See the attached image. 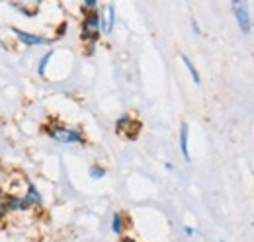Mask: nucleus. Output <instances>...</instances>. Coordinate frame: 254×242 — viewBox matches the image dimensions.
<instances>
[{
  "mask_svg": "<svg viewBox=\"0 0 254 242\" xmlns=\"http://www.w3.org/2000/svg\"><path fill=\"white\" fill-rule=\"evenodd\" d=\"M53 57V51H47L41 60H39V64H37V72H39V76H45V72H47V64H49V60Z\"/></svg>",
  "mask_w": 254,
  "mask_h": 242,
  "instance_id": "obj_13",
  "label": "nucleus"
},
{
  "mask_svg": "<svg viewBox=\"0 0 254 242\" xmlns=\"http://www.w3.org/2000/svg\"><path fill=\"white\" fill-rule=\"evenodd\" d=\"M12 6L18 8V10H22V12H24L26 16H30V18L37 16V10H39V4H37V2H32V4H30V2H24V4H18V2H16V4H12Z\"/></svg>",
  "mask_w": 254,
  "mask_h": 242,
  "instance_id": "obj_10",
  "label": "nucleus"
},
{
  "mask_svg": "<svg viewBox=\"0 0 254 242\" xmlns=\"http://www.w3.org/2000/svg\"><path fill=\"white\" fill-rule=\"evenodd\" d=\"M102 33H104L102 31V12L86 14L84 20H82V24H80V35L86 41V45H90V53H92L96 41L100 39Z\"/></svg>",
  "mask_w": 254,
  "mask_h": 242,
  "instance_id": "obj_1",
  "label": "nucleus"
},
{
  "mask_svg": "<svg viewBox=\"0 0 254 242\" xmlns=\"http://www.w3.org/2000/svg\"><path fill=\"white\" fill-rule=\"evenodd\" d=\"M45 133L49 135V139L61 143V145H80L84 143V137L78 129H72V127H64V125H55V123H49L45 127Z\"/></svg>",
  "mask_w": 254,
  "mask_h": 242,
  "instance_id": "obj_2",
  "label": "nucleus"
},
{
  "mask_svg": "<svg viewBox=\"0 0 254 242\" xmlns=\"http://www.w3.org/2000/svg\"><path fill=\"white\" fill-rule=\"evenodd\" d=\"M137 131H139V121H135L131 116H127V114L116 121V133L118 135H124L127 139H135L137 137Z\"/></svg>",
  "mask_w": 254,
  "mask_h": 242,
  "instance_id": "obj_4",
  "label": "nucleus"
},
{
  "mask_svg": "<svg viewBox=\"0 0 254 242\" xmlns=\"http://www.w3.org/2000/svg\"><path fill=\"white\" fill-rule=\"evenodd\" d=\"M122 242H137L135 239H131V237H126V239H122Z\"/></svg>",
  "mask_w": 254,
  "mask_h": 242,
  "instance_id": "obj_19",
  "label": "nucleus"
},
{
  "mask_svg": "<svg viewBox=\"0 0 254 242\" xmlns=\"http://www.w3.org/2000/svg\"><path fill=\"white\" fill-rule=\"evenodd\" d=\"M182 62H184V66L188 68V72H190V76H191V80L199 86L201 84V78H199V72H197V68L193 66V62H191V59L188 57V55H182Z\"/></svg>",
  "mask_w": 254,
  "mask_h": 242,
  "instance_id": "obj_11",
  "label": "nucleus"
},
{
  "mask_svg": "<svg viewBox=\"0 0 254 242\" xmlns=\"http://www.w3.org/2000/svg\"><path fill=\"white\" fill-rule=\"evenodd\" d=\"M88 176L92 178V180H102L104 176H106V168L104 166H90V170H88Z\"/></svg>",
  "mask_w": 254,
  "mask_h": 242,
  "instance_id": "obj_14",
  "label": "nucleus"
},
{
  "mask_svg": "<svg viewBox=\"0 0 254 242\" xmlns=\"http://www.w3.org/2000/svg\"><path fill=\"white\" fill-rule=\"evenodd\" d=\"M8 211H10L8 209V195H0V223L4 221V217H6Z\"/></svg>",
  "mask_w": 254,
  "mask_h": 242,
  "instance_id": "obj_16",
  "label": "nucleus"
},
{
  "mask_svg": "<svg viewBox=\"0 0 254 242\" xmlns=\"http://www.w3.org/2000/svg\"><path fill=\"white\" fill-rule=\"evenodd\" d=\"M193 233H195V231H193L191 227H188V225L184 227V235H186V237H193Z\"/></svg>",
  "mask_w": 254,
  "mask_h": 242,
  "instance_id": "obj_17",
  "label": "nucleus"
},
{
  "mask_svg": "<svg viewBox=\"0 0 254 242\" xmlns=\"http://www.w3.org/2000/svg\"><path fill=\"white\" fill-rule=\"evenodd\" d=\"M219 242H227V241H219Z\"/></svg>",
  "mask_w": 254,
  "mask_h": 242,
  "instance_id": "obj_20",
  "label": "nucleus"
},
{
  "mask_svg": "<svg viewBox=\"0 0 254 242\" xmlns=\"http://www.w3.org/2000/svg\"><path fill=\"white\" fill-rule=\"evenodd\" d=\"M24 199L30 203V207H41V203H43V197H41V193L37 191V187L33 183H28V189H26Z\"/></svg>",
  "mask_w": 254,
  "mask_h": 242,
  "instance_id": "obj_8",
  "label": "nucleus"
},
{
  "mask_svg": "<svg viewBox=\"0 0 254 242\" xmlns=\"http://www.w3.org/2000/svg\"><path fill=\"white\" fill-rule=\"evenodd\" d=\"M8 209L10 211H28L30 203L24 199V195H8Z\"/></svg>",
  "mask_w": 254,
  "mask_h": 242,
  "instance_id": "obj_9",
  "label": "nucleus"
},
{
  "mask_svg": "<svg viewBox=\"0 0 254 242\" xmlns=\"http://www.w3.org/2000/svg\"><path fill=\"white\" fill-rule=\"evenodd\" d=\"M112 233L114 235H124V215L120 211H116L112 215Z\"/></svg>",
  "mask_w": 254,
  "mask_h": 242,
  "instance_id": "obj_12",
  "label": "nucleus"
},
{
  "mask_svg": "<svg viewBox=\"0 0 254 242\" xmlns=\"http://www.w3.org/2000/svg\"><path fill=\"white\" fill-rule=\"evenodd\" d=\"M191 26H193V31H195V33H199V26H197L195 20H191Z\"/></svg>",
  "mask_w": 254,
  "mask_h": 242,
  "instance_id": "obj_18",
  "label": "nucleus"
},
{
  "mask_svg": "<svg viewBox=\"0 0 254 242\" xmlns=\"http://www.w3.org/2000/svg\"><path fill=\"white\" fill-rule=\"evenodd\" d=\"M80 8H82V12H84V16H86V14H92V12H98L100 4H98L96 0H86V2H82V4H80Z\"/></svg>",
  "mask_w": 254,
  "mask_h": 242,
  "instance_id": "obj_15",
  "label": "nucleus"
},
{
  "mask_svg": "<svg viewBox=\"0 0 254 242\" xmlns=\"http://www.w3.org/2000/svg\"><path fill=\"white\" fill-rule=\"evenodd\" d=\"M12 33L22 41V45H28V47L47 45V43L53 41V39H49V37H43V35H37V33H30V31H22V30H18V28H12Z\"/></svg>",
  "mask_w": 254,
  "mask_h": 242,
  "instance_id": "obj_5",
  "label": "nucleus"
},
{
  "mask_svg": "<svg viewBox=\"0 0 254 242\" xmlns=\"http://www.w3.org/2000/svg\"><path fill=\"white\" fill-rule=\"evenodd\" d=\"M114 26H116V8H114V4H106L104 12H102V31L112 33Z\"/></svg>",
  "mask_w": 254,
  "mask_h": 242,
  "instance_id": "obj_6",
  "label": "nucleus"
},
{
  "mask_svg": "<svg viewBox=\"0 0 254 242\" xmlns=\"http://www.w3.org/2000/svg\"><path fill=\"white\" fill-rule=\"evenodd\" d=\"M188 143H190V127H188V123H182L180 125V152H182V156H184L186 162L191 160Z\"/></svg>",
  "mask_w": 254,
  "mask_h": 242,
  "instance_id": "obj_7",
  "label": "nucleus"
},
{
  "mask_svg": "<svg viewBox=\"0 0 254 242\" xmlns=\"http://www.w3.org/2000/svg\"><path fill=\"white\" fill-rule=\"evenodd\" d=\"M231 10H233V16L239 24V30L243 33H251L253 31V18H251V12H249V4L243 2V0H233Z\"/></svg>",
  "mask_w": 254,
  "mask_h": 242,
  "instance_id": "obj_3",
  "label": "nucleus"
}]
</instances>
